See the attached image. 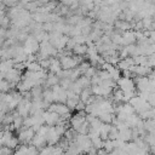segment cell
<instances>
[{"mask_svg": "<svg viewBox=\"0 0 155 155\" xmlns=\"http://www.w3.org/2000/svg\"><path fill=\"white\" fill-rule=\"evenodd\" d=\"M80 62H81V61H79L76 56H71L70 53H69V54H65V56H62V57L59 58L61 67H62V69H64V70H71V69L76 68Z\"/></svg>", "mask_w": 155, "mask_h": 155, "instance_id": "obj_1", "label": "cell"}, {"mask_svg": "<svg viewBox=\"0 0 155 155\" xmlns=\"http://www.w3.org/2000/svg\"><path fill=\"white\" fill-rule=\"evenodd\" d=\"M119 87V90L121 92H131L136 90V85H134V80L132 78H125L121 76L116 82H115Z\"/></svg>", "mask_w": 155, "mask_h": 155, "instance_id": "obj_2", "label": "cell"}, {"mask_svg": "<svg viewBox=\"0 0 155 155\" xmlns=\"http://www.w3.org/2000/svg\"><path fill=\"white\" fill-rule=\"evenodd\" d=\"M23 50H24L25 54H35V53L39 51V41H38L33 35H29V36L24 40Z\"/></svg>", "mask_w": 155, "mask_h": 155, "instance_id": "obj_3", "label": "cell"}, {"mask_svg": "<svg viewBox=\"0 0 155 155\" xmlns=\"http://www.w3.org/2000/svg\"><path fill=\"white\" fill-rule=\"evenodd\" d=\"M21 79H22V73H21V70H18L16 68H12L6 74H4V80H6L10 84V86L17 85L21 81Z\"/></svg>", "mask_w": 155, "mask_h": 155, "instance_id": "obj_4", "label": "cell"}, {"mask_svg": "<svg viewBox=\"0 0 155 155\" xmlns=\"http://www.w3.org/2000/svg\"><path fill=\"white\" fill-rule=\"evenodd\" d=\"M52 91V97H53V103H65L67 101V91L62 88L59 85H54L51 88Z\"/></svg>", "mask_w": 155, "mask_h": 155, "instance_id": "obj_5", "label": "cell"}, {"mask_svg": "<svg viewBox=\"0 0 155 155\" xmlns=\"http://www.w3.org/2000/svg\"><path fill=\"white\" fill-rule=\"evenodd\" d=\"M35 132L31 130V128H23L18 132V136H17V140L18 143H22V144H28L31 142V138L34 137Z\"/></svg>", "mask_w": 155, "mask_h": 155, "instance_id": "obj_6", "label": "cell"}, {"mask_svg": "<svg viewBox=\"0 0 155 155\" xmlns=\"http://www.w3.org/2000/svg\"><path fill=\"white\" fill-rule=\"evenodd\" d=\"M48 110H50V111H53V113H56V114H58L59 116L70 114L69 108H68L64 103H51V104L48 105Z\"/></svg>", "mask_w": 155, "mask_h": 155, "instance_id": "obj_7", "label": "cell"}, {"mask_svg": "<svg viewBox=\"0 0 155 155\" xmlns=\"http://www.w3.org/2000/svg\"><path fill=\"white\" fill-rule=\"evenodd\" d=\"M42 117H44V122L47 124L48 126H56L57 124L61 122V119H59V115L53 113V111H44L42 113Z\"/></svg>", "mask_w": 155, "mask_h": 155, "instance_id": "obj_8", "label": "cell"}, {"mask_svg": "<svg viewBox=\"0 0 155 155\" xmlns=\"http://www.w3.org/2000/svg\"><path fill=\"white\" fill-rule=\"evenodd\" d=\"M136 42V35L133 30H126L121 34V45L127 46Z\"/></svg>", "mask_w": 155, "mask_h": 155, "instance_id": "obj_9", "label": "cell"}, {"mask_svg": "<svg viewBox=\"0 0 155 155\" xmlns=\"http://www.w3.org/2000/svg\"><path fill=\"white\" fill-rule=\"evenodd\" d=\"M31 145L36 149H42L46 144V139H45V136H41L39 133H35L34 137L31 138Z\"/></svg>", "mask_w": 155, "mask_h": 155, "instance_id": "obj_10", "label": "cell"}, {"mask_svg": "<svg viewBox=\"0 0 155 155\" xmlns=\"http://www.w3.org/2000/svg\"><path fill=\"white\" fill-rule=\"evenodd\" d=\"M12 68H15V62L13 59H1L0 61V74L4 76V74H6L8 70H11Z\"/></svg>", "mask_w": 155, "mask_h": 155, "instance_id": "obj_11", "label": "cell"}, {"mask_svg": "<svg viewBox=\"0 0 155 155\" xmlns=\"http://www.w3.org/2000/svg\"><path fill=\"white\" fill-rule=\"evenodd\" d=\"M48 70H50V73H52V74H58V73L62 70L59 59H57V58H50Z\"/></svg>", "mask_w": 155, "mask_h": 155, "instance_id": "obj_12", "label": "cell"}, {"mask_svg": "<svg viewBox=\"0 0 155 155\" xmlns=\"http://www.w3.org/2000/svg\"><path fill=\"white\" fill-rule=\"evenodd\" d=\"M58 82H59V78H58L56 74L50 73V74L46 76V80H45L46 86L52 87V86H54V85H58Z\"/></svg>", "mask_w": 155, "mask_h": 155, "instance_id": "obj_13", "label": "cell"}, {"mask_svg": "<svg viewBox=\"0 0 155 155\" xmlns=\"http://www.w3.org/2000/svg\"><path fill=\"white\" fill-rule=\"evenodd\" d=\"M115 27L119 29V30H122V31H126V30H131L132 28V24L127 21H124V19H120V21H116L115 22Z\"/></svg>", "mask_w": 155, "mask_h": 155, "instance_id": "obj_14", "label": "cell"}, {"mask_svg": "<svg viewBox=\"0 0 155 155\" xmlns=\"http://www.w3.org/2000/svg\"><path fill=\"white\" fill-rule=\"evenodd\" d=\"M86 50H87V46L85 44H78L74 46V48L71 50L76 56H84L86 54Z\"/></svg>", "mask_w": 155, "mask_h": 155, "instance_id": "obj_15", "label": "cell"}, {"mask_svg": "<svg viewBox=\"0 0 155 155\" xmlns=\"http://www.w3.org/2000/svg\"><path fill=\"white\" fill-rule=\"evenodd\" d=\"M24 67L27 68L28 71H40V70H42V68L40 67V64H39L38 61H35V62H30V63H25Z\"/></svg>", "mask_w": 155, "mask_h": 155, "instance_id": "obj_16", "label": "cell"}, {"mask_svg": "<svg viewBox=\"0 0 155 155\" xmlns=\"http://www.w3.org/2000/svg\"><path fill=\"white\" fill-rule=\"evenodd\" d=\"M96 73H97V69H96L93 65H92V67L90 65V67H88V68L85 70V73H84V76H86V78L91 79L93 75H96Z\"/></svg>", "mask_w": 155, "mask_h": 155, "instance_id": "obj_17", "label": "cell"}, {"mask_svg": "<svg viewBox=\"0 0 155 155\" xmlns=\"http://www.w3.org/2000/svg\"><path fill=\"white\" fill-rule=\"evenodd\" d=\"M10 24V18L7 16H2L0 17V27L1 28H6Z\"/></svg>", "mask_w": 155, "mask_h": 155, "instance_id": "obj_18", "label": "cell"}, {"mask_svg": "<svg viewBox=\"0 0 155 155\" xmlns=\"http://www.w3.org/2000/svg\"><path fill=\"white\" fill-rule=\"evenodd\" d=\"M4 36H6V30H5V28L0 27V39H2Z\"/></svg>", "mask_w": 155, "mask_h": 155, "instance_id": "obj_19", "label": "cell"}]
</instances>
